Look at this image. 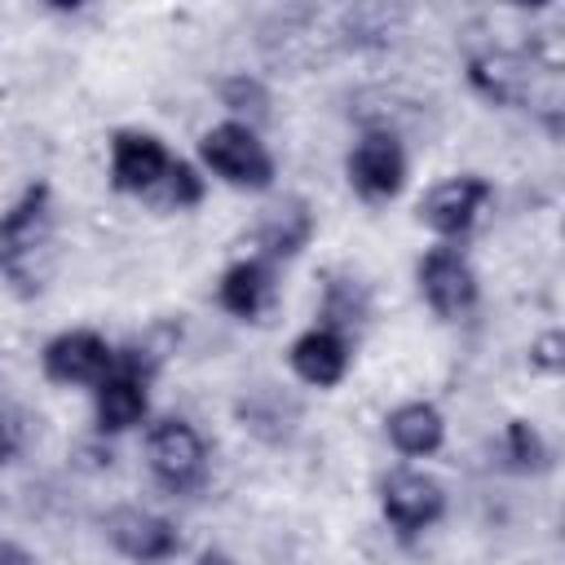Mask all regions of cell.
I'll return each instance as SVG.
<instances>
[{
	"label": "cell",
	"instance_id": "1",
	"mask_svg": "<svg viewBox=\"0 0 565 565\" xmlns=\"http://www.w3.org/2000/svg\"><path fill=\"white\" fill-rule=\"evenodd\" d=\"M53 185L26 181L0 212V278L18 300H35L53 278Z\"/></svg>",
	"mask_w": 565,
	"mask_h": 565
},
{
	"label": "cell",
	"instance_id": "2",
	"mask_svg": "<svg viewBox=\"0 0 565 565\" xmlns=\"http://www.w3.org/2000/svg\"><path fill=\"white\" fill-rule=\"evenodd\" d=\"M159 358L141 340L115 344V366L88 388V415L97 437H124L150 424L154 415V380H159Z\"/></svg>",
	"mask_w": 565,
	"mask_h": 565
},
{
	"label": "cell",
	"instance_id": "3",
	"mask_svg": "<svg viewBox=\"0 0 565 565\" xmlns=\"http://www.w3.org/2000/svg\"><path fill=\"white\" fill-rule=\"evenodd\" d=\"M194 163L207 172V181H221L225 190H238V194H269L278 185V159L265 132L234 119H216L199 132Z\"/></svg>",
	"mask_w": 565,
	"mask_h": 565
},
{
	"label": "cell",
	"instance_id": "4",
	"mask_svg": "<svg viewBox=\"0 0 565 565\" xmlns=\"http://www.w3.org/2000/svg\"><path fill=\"white\" fill-rule=\"evenodd\" d=\"M375 503H380V521L388 525V534L402 547H415L428 530H437L446 521L450 490L441 477H433L419 463H393L375 481Z\"/></svg>",
	"mask_w": 565,
	"mask_h": 565
},
{
	"label": "cell",
	"instance_id": "5",
	"mask_svg": "<svg viewBox=\"0 0 565 565\" xmlns=\"http://www.w3.org/2000/svg\"><path fill=\"white\" fill-rule=\"evenodd\" d=\"M141 463L150 481L168 494H194L207 486L212 450L194 419L185 415H150L141 428Z\"/></svg>",
	"mask_w": 565,
	"mask_h": 565
},
{
	"label": "cell",
	"instance_id": "6",
	"mask_svg": "<svg viewBox=\"0 0 565 565\" xmlns=\"http://www.w3.org/2000/svg\"><path fill=\"white\" fill-rule=\"evenodd\" d=\"M411 278L437 322H463L481 305V274L463 243H428L415 256Z\"/></svg>",
	"mask_w": 565,
	"mask_h": 565
},
{
	"label": "cell",
	"instance_id": "7",
	"mask_svg": "<svg viewBox=\"0 0 565 565\" xmlns=\"http://www.w3.org/2000/svg\"><path fill=\"white\" fill-rule=\"evenodd\" d=\"M411 181V154L402 132L393 128H362L353 146L344 150V185L353 190L358 203L384 207L393 203Z\"/></svg>",
	"mask_w": 565,
	"mask_h": 565
},
{
	"label": "cell",
	"instance_id": "8",
	"mask_svg": "<svg viewBox=\"0 0 565 565\" xmlns=\"http://www.w3.org/2000/svg\"><path fill=\"white\" fill-rule=\"evenodd\" d=\"M494 203V181L481 172H450L433 181L415 199V225L433 234V243H463L486 207Z\"/></svg>",
	"mask_w": 565,
	"mask_h": 565
},
{
	"label": "cell",
	"instance_id": "9",
	"mask_svg": "<svg viewBox=\"0 0 565 565\" xmlns=\"http://www.w3.org/2000/svg\"><path fill=\"white\" fill-rule=\"evenodd\" d=\"M102 539L115 556L132 565H168L185 552V534L172 516L146 508V503H115L102 516Z\"/></svg>",
	"mask_w": 565,
	"mask_h": 565
},
{
	"label": "cell",
	"instance_id": "10",
	"mask_svg": "<svg viewBox=\"0 0 565 565\" xmlns=\"http://www.w3.org/2000/svg\"><path fill=\"white\" fill-rule=\"evenodd\" d=\"M172 146L141 124H119L106 137V185L124 199H150L172 168Z\"/></svg>",
	"mask_w": 565,
	"mask_h": 565
},
{
	"label": "cell",
	"instance_id": "11",
	"mask_svg": "<svg viewBox=\"0 0 565 565\" xmlns=\"http://www.w3.org/2000/svg\"><path fill=\"white\" fill-rule=\"evenodd\" d=\"M40 375L57 388H93L115 366V340L97 327H62L40 344Z\"/></svg>",
	"mask_w": 565,
	"mask_h": 565
},
{
	"label": "cell",
	"instance_id": "12",
	"mask_svg": "<svg viewBox=\"0 0 565 565\" xmlns=\"http://www.w3.org/2000/svg\"><path fill=\"white\" fill-rule=\"evenodd\" d=\"M313 238H318V212H313V203L305 194H274L256 212V221H252V234H247L252 247L247 252L282 269V265L300 260L313 247Z\"/></svg>",
	"mask_w": 565,
	"mask_h": 565
},
{
	"label": "cell",
	"instance_id": "13",
	"mask_svg": "<svg viewBox=\"0 0 565 565\" xmlns=\"http://www.w3.org/2000/svg\"><path fill=\"white\" fill-rule=\"evenodd\" d=\"M287 371L305 384V388H340L353 371L358 358V340L327 327V322H309L287 340Z\"/></svg>",
	"mask_w": 565,
	"mask_h": 565
},
{
	"label": "cell",
	"instance_id": "14",
	"mask_svg": "<svg viewBox=\"0 0 565 565\" xmlns=\"http://www.w3.org/2000/svg\"><path fill=\"white\" fill-rule=\"evenodd\" d=\"M278 278H282L278 265H269V260L243 252V256H234V260L216 274V282H212V305H216L225 318H234V322H265V318L274 313V305H278Z\"/></svg>",
	"mask_w": 565,
	"mask_h": 565
},
{
	"label": "cell",
	"instance_id": "15",
	"mask_svg": "<svg viewBox=\"0 0 565 565\" xmlns=\"http://www.w3.org/2000/svg\"><path fill=\"white\" fill-rule=\"evenodd\" d=\"M446 411L433 402V397H402L384 411V441L388 450L402 459V463H419V459H433L441 455L446 446Z\"/></svg>",
	"mask_w": 565,
	"mask_h": 565
},
{
	"label": "cell",
	"instance_id": "16",
	"mask_svg": "<svg viewBox=\"0 0 565 565\" xmlns=\"http://www.w3.org/2000/svg\"><path fill=\"white\" fill-rule=\"evenodd\" d=\"M234 424L252 441L278 450L300 433V402L282 384H252L234 397Z\"/></svg>",
	"mask_w": 565,
	"mask_h": 565
},
{
	"label": "cell",
	"instance_id": "17",
	"mask_svg": "<svg viewBox=\"0 0 565 565\" xmlns=\"http://www.w3.org/2000/svg\"><path fill=\"white\" fill-rule=\"evenodd\" d=\"M494 459H499V468L512 472V477H543V472L556 468L552 441H547L543 428H539L534 419H525V415H512V419L499 424V433H494Z\"/></svg>",
	"mask_w": 565,
	"mask_h": 565
},
{
	"label": "cell",
	"instance_id": "18",
	"mask_svg": "<svg viewBox=\"0 0 565 565\" xmlns=\"http://www.w3.org/2000/svg\"><path fill=\"white\" fill-rule=\"evenodd\" d=\"M212 93H216V102H221V110H225L221 119L247 124V128H256V132L269 128V119H274V88H269L256 71H225V75H216Z\"/></svg>",
	"mask_w": 565,
	"mask_h": 565
},
{
	"label": "cell",
	"instance_id": "19",
	"mask_svg": "<svg viewBox=\"0 0 565 565\" xmlns=\"http://www.w3.org/2000/svg\"><path fill=\"white\" fill-rule=\"evenodd\" d=\"M366 318H371V291H366V282L353 278V274H331L322 282L313 322H327V327H335V331H344V335L358 340V331L366 327Z\"/></svg>",
	"mask_w": 565,
	"mask_h": 565
},
{
	"label": "cell",
	"instance_id": "20",
	"mask_svg": "<svg viewBox=\"0 0 565 565\" xmlns=\"http://www.w3.org/2000/svg\"><path fill=\"white\" fill-rule=\"evenodd\" d=\"M207 194H212L207 172H203L194 159L177 154V159H172V168L163 172V181L154 185V194H150L146 203H150L154 212H194V207H203V203H207Z\"/></svg>",
	"mask_w": 565,
	"mask_h": 565
},
{
	"label": "cell",
	"instance_id": "21",
	"mask_svg": "<svg viewBox=\"0 0 565 565\" xmlns=\"http://www.w3.org/2000/svg\"><path fill=\"white\" fill-rule=\"evenodd\" d=\"M525 366L534 371V375H561L565 371V335H561V327H543L539 335H530V344H525Z\"/></svg>",
	"mask_w": 565,
	"mask_h": 565
},
{
	"label": "cell",
	"instance_id": "22",
	"mask_svg": "<svg viewBox=\"0 0 565 565\" xmlns=\"http://www.w3.org/2000/svg\"><path fill=\"white\" fill-rule=\"evenodd\" d=\"M71 463H75L79 472H110V468H115V441H110V437L88 433L84 441H75Z\"/></svg>",
	"mask_w": 565,
	"mask_h": 565
},
{
	"label": "cell",
	"instance_id": "23",
	"mask_svg": "<svg viewBox=\"0 0 565 565\" xmlns=\"http://www.w3.org/2000/svg\"><path fill=\"white\" fill-rule=\"evenodd\" d=\"M0 565H44V561L18 539H0Z\"/></svg>",
	"mask_w": 565,
	"mask_h": 565
},
{
	"label": "cell",
	"instance_id": "24",
	"mask_svg": "<svg viewBox=\"0 0 565 565\" xmlns=\"http://www.w3.org/2000/svg\"><path fill=\"white\" fill-rule=\"evenodd\" d=\"M194 565H243L234 552H225V547H203L199 556H194Z\"/></svg>",
	"mask_w": 565,
	"mask_h": 565
},
{
	"label": "cell",
	"instance_id": "25",
	"mask_svg": "<svg viewBox=\"0 0 565 565\" xmlns=\"http://www.w3.org/2000/svg\"><path fill=\"white\" fill-rule=\"evenodd\" d=\"M4 459H9V424L0 419V463H4Z\"/></svg>",
	"mask_w": 565,
	"mask_h": 565
}]
</instances>
